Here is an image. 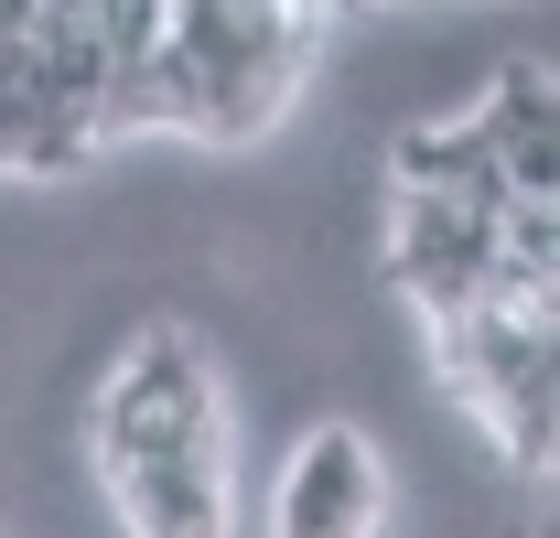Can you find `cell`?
<instances>
[{"instance_id": "cell-1", "label": "cell", "mask_w": 560, "mask_h": 538, "mask_svg": "<svg viewBox=\"0 0 560 538\" xmlns=\"http://www.w3.org/2000/svg\"><path fill=\"white\" fill-rule=\"evenodd\" d=\"M86 464L130 538H237V399L184 324L119 344L86 409Z\"/></svg>"}, {"instance_id": "cell-2", "label": "cell", "mask_w": 560, "mask_h": 538, "mask_svg": "<svg viewBox=\"0 0 560 538\" xmlns=\"http://www.w3.org/2000/svg\"><path fill=\"white\" fill-rule=\"evenodd\" d=\"M324 66V22L302 11H162L151 66H140V119L206 151L270 140Z\"/></svg>"}, {"instance_id": "cell-3", "label": "cell", "mask_w": 560, "mask_h": 538, "mask_svg": "<svg viewBox=\"0 0 560 538\" xmlns=\"http://www.w3.org/2000/svg\"><path fill=\"white\" fill-rule=\"evenodd\" d=\"M399 528V473L355 420H302L270 484V538H388Z\"/></svg>"}, {"instance_id": "cell-4", "label": "cell", "mask_w": 560, "mask_h": 538, "mask_svg": "<svg viewBox=\"0 0 560 538\" xmlns=\"http://www.w3.org/2000/svg\"><path fill=\"white\" fill-rule=\"evenodd\" d=\"M495 215L506 204H475V195H410V184L388 195V280H399V302L420 324H442V313L495 291V269H506Z\"/></svg>"}]
</instances>
